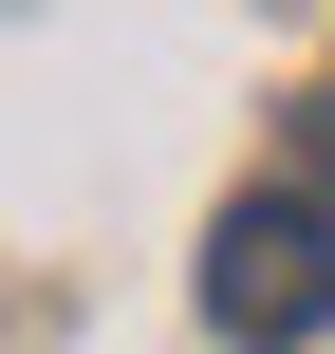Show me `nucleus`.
<instances>
[{"label":"nucleus","mask_w":335,"mask_h":354,"mask_svg":"<svg viewBox=\"0 0 335 354\" xmlns=\"http://www.w3.org/2000/svg\"><path fill=\"white\" fill-rule=\"evenodd\" d=\"M205 317L261 336V354L335 317V205H317V187H242V205L205 224Z\"/></svg>","instance_id":"obj_1"},{"label":"nucleus","mask_w":335,"mask_h":354,"mask_svg":"<svg viewBox=\"0 0 335 354\" xmlns=\"http://www.w3.org/2000/svg\"><path fill=\"white\" fill-rule=\"evenodd\" d=\"M298 149H317V168H335V93H298Z\"/></svg>","instance_id":"obj_2"}]
</instances>
